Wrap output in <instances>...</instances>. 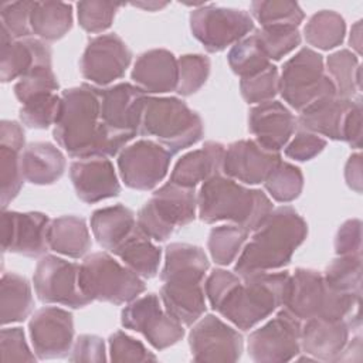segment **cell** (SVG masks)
I'll use <instances>...</instances> for the list:
<instances>
[{
	"label": "cell",
	"instance_id": "obj_59",
	"mask_svg": "<svg viewBox=\"0 0 363 363\" xmlns=\"http://www.w3.org/2000/svg\"><path fill=\"white\" fill-rule=\"evenodd\" d=\"M345 180L346 184L354 190L356 193H362V184H363V160L362 155L353 153L345 166Z\"/></svg>",
	"mask_w": 363,
	"mask_h": 363
},
{
	"label": "cell",
	"instance_id": "obj_43",
	"mask_svg": "<svg viewBox=\"0 0 363 363\" xmlns=\"http://www.w3.org/2000/svg\"><path fill=\"white\" fill-rule=\"evenodd\" d=\"M254 34L269 61H279L301 44V33L295 26H267Z\"/></svg>",
	"mask_w": 363,
	"mask_h": 363
},
{
	"label": "cell",
	"instance_id": "obj_57",
	"mask_svg": "<svg viewBox=\"0 0 363 363\" xmlns=\"http://www.w3.org/2000/svg\"><path fill=\"white\" fill-rule=\"evenodd\" d=\"M342 140L353 149L362 147V99H353L343 123Z\"/></svg>",
	"mask_w": 363,
	"mask_h": 363
},
{
	"label": "cell",
	"instance_id": "obj_41",
	"mask_svg": "<svg viewBox=\"0 0 363 363\" xmlns=\"http://www.w3.org/2000/svg\"><path fill=\"white\" fill-rule=\"evenodd\" d=\"M251 17H254L261 27L267 26H295L298 27L305 13L295 1L288 0H257L251 3Z\"/></svg>",
	"mask_w": 363,
	"mask_h": 363
},
{
	"label": "cell",
	"instance_id": "obj_38",
	"mask_svg": "<svg viewBox=\"0 0 363 363\" xmlns=\"http://www.w3.org/2000/svg\"><path fill=\"white\" fill-rule=\"evenodd\" d=\"M248 230L237 224H224L211 228L207 248L213 261L218 265H228L237 259L248 238Z\"/></svg>",
	"mask_w": 363,
	"mask_h": 363
},
{
	"label": "cell",
	"instance_id": "obj_3",
	"mask_svg": "<svg viewBox=\"0 0 363 363\" xmlns=\"http://www.w3.org/2000/svg\"><path fill=\"white\" fill-rule=\"evenodd\" d=\"M197 210L203 223L231 221L254 231L271 214L274 206L264 191L245 187L221 173L203 182L197 193Z\"/></svg>",
	"mask_w": 363,
	"mask_h": 363
},
{
	"label": "cell",
	"instance_id": "obj_21",
	"mask_svg": "<svg viewBox=\"0 0 363 363\" xmlns=\"http://www.w3.org/2000/svg\"><path fill=\"white\" fill-rule=\"evenodd\" d=\"M69 177L79 200L94 204L121 193L112 162L104 156L78 159L69 166Z\"/></svg>",
	"mask_w": 363,
	"mask_h": 363
},
{
	"label": "cell",
	"instance_id": "obj_46",
	"mask_svg": "<svg viewBox=\"0 0 363 363\" xmlns=\"http://www.w3.org/2000/svg\"><path fill=\"white\" fill-rule=\"evenodd\" d=\"M58 81L51 67H35L14 84V95L23 104L50 94H57Z\"/></svg>",
	"mask_w": 363,
	"mask_h": 363
},
{
	"label": "cell",
	"instance_id": "obj_50",
	"mask_svg": "<svg viewBox=\"0 0 363 363\" xmlns=\"http://www.w3.org/2000/svg\"><path fill=\"white\" fill-rule=\"evenodd\" d=\"M35 1H9L0 7L1 27L14 38H28L31 31V13Z\"/></svg>",
	"mask_w": 363,
	"mask_h": 363
},
{
	"label": "cell",
	"instance_id": "obj_13",
	"mask_svg": "<svg viewBox=\"0 0 363 363\" xmlns=\"http://www.w3.org/2000/svg\"><path fill=\"white\" fill-rule=\"evenodd\" d=\"M302 322L285 308L248 336V356L257 363H281L301 353Z\"/></svg>",
	"mask_w": 363,
	"mask_h": 363
},
{
	"label": "cell",
	"instance_id": "obj_34",
	"mask_svg": "<svg viewBox=\"0 0 363 363\" xmlns=\"http://www.w3.org/2000/svg\"><path fill=\"white\" fill-rule=\"evenodd\" d=\"M34 308L31 285L26 277L4 272L0 284V320L6 326L26 320Z\"/></svg>",
	"mask_w": 363,
	"mask_h": 363
},
{
	"label": "cell",
	"instance_id": "obj_61",
	"mask_svg": "<svg viewBox=\"0 0 363 363\" xmlns=\"http://www.w3.org/2000/svg\"><path fill=\"white\" fill-rule=\"evenodd\" d=\"M135 7H140L149 11H156L157 9H163L167 6V3H160V1H147V3H132Z\"/></svg>",
	"mask_w": 363,
	"mask_h": 363
},
{
	"label": "cell",
	"instance_id": "obj_29",
	"mask_svg": "<svg viewBox=\"0 0 363 363\" xmlns=\"http://www.w3.org/2000/svg\"><path fill=\"white\" fill-rule=\"evenodd\" d=\"M65 167V156L50 142L28 143L21 152L24 180L33 184L47 186L55 183L62 177Z\"/></svg>",
	"mask_w": 363,
	"mask_h": 363
},
{
	"label": "cell",
	"instance_id": "obj_44",
	"mask_svg": "<svg viewBox=\"0 0 363 363\" xmlns=\"http://www.w3.org/2000/svg\"><path fill=\"white\" fill-rule=\"evenodd\" d=\"M210 60L203 54H184L177 58V86L182 96L196 94L210 75Z\"/></svg>",
	"mask_w": 363,
	"mask_h": 363
},
{
	"label": "cell",
	"instance_id": "obj_22",
	"mask_svg": "<svg viewBox=\"0 0 363 363\" xmlns=\"http://www.w3.org/2000/svg\"><path fill=\"white\" fill-rule=\"evenodd\" d=\"M298 126L294 113L279 101L257 104L248 113V130L265 149L279 152Z\"/></svg>",
	"mask_w": 363,
	"mask_h": 363
},
{
	"label": "cell",
	"instance_id": "obj_42",
	"mask_svg": "<svg viewBox=\"0 0 363 363\" xmlns=\"http://www.w3.org/2000/svg\"><path fill=\"white\" fill-rule=\"evenodd\" d=\"M264 186L275 201L289 203L301 196L303 174L298 166L281 162L267 177Z\"/></svg>",
	"mask_w": 363,
	"mask_h": 363
},
{
	"label": "cell",
	"instance_id": "obj_55",
	"mask_svg": "<svg viewBox=\"0 0 363 363\" xmlns=\"http://www.w3.org/2000/svg\"><path fill=\"white\" fill-rule=\"evenodd\" d=\"M335 251L337 255L362 254V221L359 218L346 220L335 237Z\"/></svg>",
	"mask_w": 363,
	"mask_h": 363
},
{
	"label": "cell",
	"instance_id": "obj_33",
	"mask_svg": "<svg viewBox=\"0 0 363 363\" xmlns=\"http://www.w3.org/2000/svg\"><path fill=\"white\" fill-rule=\"evenodd\" d=\"M121 261L140 278L156 277L160 265L162 250L138 227L112 251Z\"/></svg>",
	"mask_w": 363,
	"mask_h": 363
},
{
	"label": "cell",
	"instance_id": "obj_53",
	"mask_svg": "<svg viewBox=\"0 0 363 363\" xmlns=\"http://www.w3.org/2000/svg\"><path fill=\"white\" fill-rule=\"evenodd\" d=\"M240 282L241 277H238L235 272L223 268L213 269L204 282V294L210 302V306L217 311Z\"/></svg>",
	"mask_w": 363,
	"mask_h": 363
},
{
	"label": "cell",
	"instance_id": "obj_20",
	"mask_svg": "<svg viewBox=\"0 0 363 363\" xmlns=\"http://www.w3.org/2000/svg\"><path fill=\"white\" fill-rule=\"evenodd\" d=\"M147 95L136 85L119 82L101 89V119L111 129L136 136Z\"/></svg>",
	"mask_w": 363,
	"mask_h": 363
},
{
	"label": "cell",
	"instance_id": "obj_51",
	"mask_svg": "<svg viewBox=\"0 0 363 363\" xmlns=\"http://www.w3.org/2000/svg\"><path fill=\"white\" fill-rule=\"evenodd\" d=\"M109 359L112 362H149L156 360V354L146 346L122 330L113 332L109 339Z\"/></svg>",
	"mask_w": 363,
	"mask_h": 363
},
{
	"label": "cell",
	"instance_id": "obj_30",
	"mask_svg": "<svg viewBox=\"0 0 363 363\" xmlns=\"http://www.w3.org/2000/svg\"><path fill=\"white\" fill-rule=\"evenodd\" d=\"M47 242L51 251L75 259L86 255L92 247L85 218L72 214L50 220Z\"/></svg>",
	"mask_w": 363,
	"mask_h": 363
},
{
	"label": "cell",
	"instance_id": "obj_36",
	"mask_svg": "<svg viewBox=\"0 0 363 363\" xmlns=\"http://www.w3.org/2000/svg\"><path fill=\"white\" fill-rule=\"evenodd\" d=\"M332 79L336 95L345 99H353L362 89V69L359 57L350 50H337L326 58V68Z\"/></svg>",
	"mask_w": 363,
	"mask_h": 363
},
{
	"label": "cell",
	"instance_id": "obj_32",
	"mask_svg": "<svg viewBox=\"0 0 363 363\" xmlns=\"http://www.w3.org/2000/svg\"><path fill=\"white\" fill-rule=\"evenodd\" d=\"M136 227L135 213L123 204L98 208L91 216V231L96 242L113 251Z\"/></svg>",
	"mask_w": 363,
	"mask_h": 363
},
{
	"label": "cell",
	"instance_id": "obj_40",
	"mask_svg": "<svg viewBox=\"0 0 363 363\" xmlns=\"http://www.w3.org/2000/svg\"><path fill=\"white\" fill-rule=\"evenodd\" d=\"M325 282L333 291L342 294H360L362 254L337 255L322 274Z\"/></svg>",
	"mask_w": 363,
	"mask_h": 363
},
{
	"label": "cell",
	"instance_id": "obj_58",
	"mask_svg": "<svg viewBox=\"0 0 363 363\" xmlns=\"http://www.w3.org/2000/svg\"><path fill=\"white\" fill-rule=\"evenodd\" d=\"M0 146L13 147L17 150H24L26 136L23 126L16 121H1L0 125Z\"/></svg>",
	"mask_w": 363,
	"mask_h": 363
},
{
	"label": "cell",
	"instance_id": "obj_49",
	"mask_svg": "<svg viewBox=\"0 0 363 363\" xmlns=\"http://www.w3.org/2000/svg\"><path fill=\"white\" fill-rule=\"evenodd\" d=\"M61 96L57 94L44 95L21 105L18 111L23 125L34 129H47L55 123Z\"/></svg>",
	"mask_w": 363,
	"mask_h": 363
},
{
	"label": "cell",
	"instance_id": "obj_17",
	"mask_svg": "<svg viewBox=\"0 0 363 363\" xmlns=\"http://www.w3.org/2000/svg\"><path fill=\"white\" fill-rule=\"evenodd\" d=\"M132 51L115 33L91 38L81 57V74L89 82L104 86L125 75Z\"/></svg>",
	"mask_w": 363,
	"mask_h": 363
},
{
	"label": "cell",
	"instance_id": "obj_31",
	"mask_svg": "<svg viewBox=\"0 0 363 363\" xmlns=\"http://www.w3.org/2000/svg\"><path fill=\"white\" fill-rule=\"evenodd\" d=\"M160 301L166 312L182 325L191 326L206 312V294L201 284L163 282Z\"/></svg>",
	"mask_w": 363,
	"mask_h": 363
},
{
	"label": "cell",
	"instance_id": "obj_18",
	"mask_svg": "<svg viewBox=\"0 0 363 363\" xmlns=\"http://www.w3.org/2000/svg\"><path fill=\"white\" fill-rule=\"evenodd\" d=\"M50 218L38 211L1 213V248L28 258L45 255L50 250L47 230Z\"/></svg>",
	"mask_w": 363,
	"mask_h": 363
},
{
	"label": "cell",
	"instance_id": "obj_12",
	"mask_svg": "<svg viewBox=\"0 0 363 363\" xmlns=\"http://www.w3.org/2000/svg\"><path fill=\"white\" fill-rule=\"evenodd\" d=\"M121 323L142 333L156 350H164L184 336L183 325L162 308L160 296L152 292L130 301L121 312Z\"/></svg>",
	"mask_w": 363,
	"mask_h": 363
},
{
	"label": "cell",
	"instance_id": "obj_48",
	"mask_svg": "<svg viewBox=\"0 0 363 363\" xmlns=\"http://www.w3.org/2000/svg\"><path fill=\"white\" fill-rule=\"evenodd\" d=\"M241 96L247 104H261L271 101L279 92V74L275 65H269L264 71L241 78Z\"/></svg>",
	"mask_w": 363,
	"mask_h": 363
},
{
	"label": "cell",
	"instance_id": "obj_47",
	"mask_svg": "<svg viewBox=\"0 0 363 363\" xmlns=\"http://www.w3.org/2000/svg\"><path fill=\"white\" fill-rule=\"evenodd\" d=\"M122 3L85 0L77 3V16L79 26L92 34L102 33L112 26L115 14Z\"/></svg>",
	"mask_w": 363,
	"mask_h": 363
},
{
	"label": "cell",
	"instance_id": "obj_7",
	"mask_svg": "<svg viewBox=\"0 0 363 363\" xmlns=\"http://www.w3.org/2000/svg\"><path fill=\"white\" fill-rule=\"evenodd\" d=\"M79 286L91 301L129 303L145 292V281L106 252H92L79 265Z\"/></svg>",
	"mask_w": 363,
	"mask_h": 363
},
{
	"label": "cell",
	"instance_id": "obj_16",
	"mask_svg": "<svg viewBox=\"0 0 363 363\" xmlns=\"http://www.w3.org/2000/svg\"><path fill=\"white\" fill-rule=\"evenodd\" d=\"M189 346L196 362H237L242 354L244 339L238 330L208 313L193 325Z\"/></svg>",
	"mask_w": 363,
	"mask_h": 363
},
{
	"label": "cell",
	"instance_id": "obj_54",
	"mask_svg": "<svg viewBox=\"0 0 363 363\" xmlns=\"http://www.w3.org/2000/svg\"><path fill=\"white\" fill-rule=\"evenodd\" d=\"M326 147V139L322 136L301 129L295 133V136L291 139V142L285 146V155L289 159L298 160V162H306L318 156L323 149Z\"/></svg>",
	"mask_w": 363,
	"mask_h": 363
},
{
	"label": "cell",
	"instance_id": "obj_9",
	"mask_svg": "<svg viewBox=\"0 0 363 363\" xmlns=\"http://www.w3.org/2000/svg\"><path fill=\"white\" fill-rule=\"evenodd\" d=\"M279 94L298 112L316 99L336 95V88L325 72L323 57L309 47L301 48L282 67Z\"/></svg>",
	"mask_w": 363,
	"mask_h": 363
},
{
	"label": "cell",
	"instance_id": "obj_2",
	"mask_svg": "<svg viewBox=\"0 0 363 363\" xmlns=\"http://www.w3.org/2000/svg\"><path fill=\"white\" fill-rule=\"evenodd\" d=\"M306 235L308 224L294 207L274 208L242 247L234 272L245 278L286 267Z\"/></svg>",
	"mask_w": 363,
	"mask_h": 363
},
{
	"label": "cell",
	"instance_id": "obj_6",
	"mask_svg": "<svg viewBox=\"0 0 363 363\" xmlns=\"http://www.w3.org/2000/svg\"><path fill=\"white\" fill-rule=\"evenodd\" d=\"M139 133L153 136L170 153L196 145L204 135L197 112L176 96H147Z\"/></svg>",
	"mask_w": 363,
	"mask_h": 363
},
{
	"label": "cell",
	"instance_id": "obj_39",
	"mask_svg": "<svg viewBox=\"0 0 363 363\" xmlns=\"http://www.w3.org/2000/svg\"><path fill=\"white\" fill-rule=\"evenodd\" d=\"M231 71L240 78L252 77L271 65L269 58L262 51L255 34L235 43L227 55Z\"/></svg>",
	"mask_w": 363,
	"mask_h": 363
},
{
	"label": "cell",
	"instance_id": "obj_27",
	"mask_svg": "<svg viewBox=\"0 0 363 363\" xmlns=\"http://www.w3.org/2000/svg\"><path fill=\"white\" fill-rule=\"evenodd\" d=\"M208 267V258L200 247L172 242L164 248L160 279L172 284H201Z\"/></svg>",
	"mask_w": 363,
	"mask_h": 363
},
{
	"label": "cell",
	"instance_id": "obj_11",
	"mask_svg": "<svg viewBox=\"0 0 363 363\" xmlns=\"http://www.w3.org/2000/svg\"><path fill=\"white\" fill-rule=\"evenodd\" d=\"M33 284L43 303L79 309L92 302L79 286V264L57 255L45 254L40 258L33 275Z\"/></svg>",
	"mask_w": 363,
	"mask_h": 363
},
{
	"label": "cell",
	"instance_id": "obj_28",
	"mask_svg": "<svg viewBox=\"0 0 363 363\" xmlns=\"http://www.w3.org/2000/svg\"><path fill=\"white\" fill-rule=\"evenodd\" d=\"M353 99H345L337 95L316 99L299 112L298 125L319 136L332 140H342L343 123Z\"/></svg>",
	"mask_w": 363,
	"mask_h": 363
},
{
	"label": "cell",
	"instance_id": "obj_4",
	"mask_svg": "<svg viewBox=\"0 0 363 363\" xmlns=\"http://www.w3.org/2000/svg\"><path fill=\"white\" fill-rule=\"evenodd\" d=\"M289 285L288 271H269L241 278L217 312L235 328L250 330L285 305Z\"/></svg>",
	"mask_w": 363,
	"mask_h": 363
},
{
	"label": "cell",
	"instance_id": "obj_15",
	"mask_svg": "<svg viewBox=\"0 0 363 363\" xmlns=\"http://www.w3.org/2000/svg\"><path fill=\"white\" fill-rule=\"evenodd\" d=\"M28 333L37 359H64L74 345V316L67 309L44 306L31 316Z\"/></svg>",
	"mask_w": 363,
	"mask_h": 363
},
{
	"label": "cell",
	"instance_id": "obj_60",
	"mask_svg": "<svg viewBox=\"0 0 363 363\" xmlns=\"http://www.w3.org/2000/svg\"><path fill=\"white\" fill-rule=\"evenodd\" d=\"M349 44L352 50H354L356 55L359 57L362 52V20L356 21L352 28H350V35H349Z\"/></svg>",
	"mask_w": 363,
	"mask_h": 363
},
{
	"label": "cell",
	"instance_id": "obj_25",
	"mask_svg": "<svg viewBox=\"0 0 363 363\" xmlns=\"http://www.w3.org/2000/svg\"><path fill=\"white\" fill-rule=\"evenodd\" d=\"M130 77L145 94L176 91L177 60L169 50H147L138 57Z\"/></svg>",
	"mask_w": 363,
	"mask_h": 363
},
{
	"label": "cell",
	"instance_id": "obj_23",
	"mask_svg": "<svg viewBox=\"0 0 363 363\" xmlns=\"http://www.w3.org/2000/svg\"><path fill=\"white\" fill-rule=\"evenodd\" d=\"M350 329L349 319L312 318L303 320L301 328V350L313 360L336 362L346 343Z\"/></svg>",
	"mask_w": 363,
	"mask_h": 363
},
{
	"label": "cell",
	"instance_id": "obj_19",
	"mask_svg": "<svg viewBox=\"0 0 363 363\" xmlns=\"http://www.w3.org/2000/svg\"><path fill=\"white\" fill-rule=\"evenodd\" d=\"M281 162L279 152L265 149L257 140H237L225 149L223 174L244 184H259Z\"/></svg>",
	"mask_w": 363,
	"mask_h": 363
},
{
	"label": "cell",
	"instance_id": "obj_1",
	"mask_svg": "<svg viewBox=\"0 0 363 363\" xmlns=\"http://www.w3.org/2000/svg\"><path fill=\"white\" fill-rule=\"evenodd\" d=\"M52 136L75 159L115 156L133 139L101 119V89L82 84L62 91Z\"/></svg>",
	"mask_w": 363,
	"mask_h": 363
},
{
	"label": "cell",
	"instance_id": "obj_52",
	"mask_svg": "<svg viewBox=\"0 0 363 363\" xmlns=\"http://www.w3.org/2000/svg\"><path fill=\"white\" fill-rule=\"evenodd\" d=\"M1 362H35L37 356L28 347L21 328H3L0 332Z\"/></svg>",
	"mask_w": 363,
	"mask_h": 363
},
{
	"label": "cell",
	"instance_id": "obj_45",
	"mask_svg": "<svg viewBox=\"0 0 363 363\" xmlns=\"http://www.w3.org/2000/svg\"><path fill=\"white\" fill-rule=\"evenodd\" d=\"M0 182H1V208L7 206L20 193L24 176L21 170V150L0 146Z\"/></svg>",
	"mask_w": 363,
	"mask_h": 363
},
{
	"label": "cell",
	"instance_id": "obj_8",
	"mask_svg": "<svg viewBox=\"0 0 363 363\" xmlns=\"http://www.w3.org/2000/svg\"><path fill=\"white\" fill-rule=\"evenodd\" d=\"M196 210V190L169 180L155 190L150 200L140 207L136 224L150 240L162 242L173 234L176 227L194 221Z\"/></svg>",
	"mask_w": 363,
	"mask_h": 363
},
{
	"label": "cell",
	"instance_id": "obj_37",
	"mask_svg": "<svg viewBox=\"0 0 363 363\" xmlns=\"http://www.w3.org/2000/svg\"><path fill=\"white\" fill-rule=\"evenodd\" d=\"M345 18L333 10L315 13L303 27V35L309 45L328 51L340 45L345 40Z\"/></svg>",
	"mask_w": 363,
	"mask_h": 363
},
{
	"label": "cell",
	"instance_id": "obj_10",
	"mask_svg": "<svg viewBox=\"0 0 363 363\" xmlns=\"http://www.w3.org/2000/svg\"><path fill=\"white\" fill-rule=\"evenodd\" d=\"M193 37L208 51L220 52L254 30V18L241 9L203 4L190 13Z\"/></svg>",
	"mask_w": 363,
	"mask_h": 363
},
{
	"label": "cell",
	"instance_id": "obj_26",
	"mask_svg": "<svg viewBox=\"0 0 363 363\" xmlns=\"http://www.w3.org/2000/svg\"><path fill=\"white\" fill-rule=\"evenodd\" d=\"M225 146L220 142L208 140L203 147L187 152L174 164L170 182L194 189L199 183L223 173Z\"/></svg>",
	"mask_w": 363,
	"mask_h": 363
},
{
	"label": "cell",
	"instance_id": "obj_35",
	"mask_svg": "<svg viewBox=\"0 0 363 363\" xmlns=\"http://www.w3.org/2000/svg\"><path fill=\"white\" fill-rule=\"evenodd\" d=\"M72 28V6L62 1H35L31 31L43 41H57Z\"/></svg>",
	"mask_w": 363,
	"mask_h": 363
},
{
	"label": "cell",
	"instance_id": "obj_5",
	"mask_svg": "<svg viewBox=\"0 0 363 363\" xmlns=\"http://www.w3.org/2000/svg\"><path fill=\"white\" fill-rule=\"evenodd\" d=\"M360 294H342L328 286L323 275L311 268H296L284 308L301 322L312 318L349 319L360 328Z\"/></svg>",
	"mask_w": 363,
	"mask_h": 363
},
{
	"label": "cell",
	"instance_id": "obj_56",
	"mask_svg": "<svg viewBox=\"0 0 363 363\" xmlns=\"http://www.w3.org/2000/svg\"><path fill=\"white\" fill-rule=\"evenodd\" d=\"M69 362H105L104 340L96 335H79L72 345Z\"/></svg>",
	"mask_w": 363,
	"mask_h": 363
},
{
	"label": "cell",
	"instance_id": "obj_24",
	"mask_svg": "<svg viewBox=\"0 0 363 363\" xmlns=\"http://www.w3.org/2000/svg\"><path fill=\"white\" fill-rule=\"evenodd\" d=\"M0 78L1 82L18 79L35 67H51V48L40 38L14 40L0 28Z\"/></svg>",
	"mask_w": 363,
	"mask_h": 363
},
{
	"label": "cell",
	"instance_id": "obj_14",
	"mask_svg": "<svg viewBox=\"0 0 363 363\" xmlns=\"http://www.w3.org/2000/svg\"><path fill=\"white\" fill-rule=\"evenodd\" d=\"M172 156L173 153L160 143L140 139L121 150L118 156L119 177L129 189L152 190L166 177Z\"/></svg>",
	"mask_w": 363,
	"mask_h": 363
}]
</instances>
